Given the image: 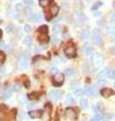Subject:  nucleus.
Segmentation results:
<instances>
[{"label":"nucleus","instance_id":"nucleus-11","mask_svg":"<svg viewBox=\"0 0 115 121\" xmlns=\"http://www.w3.org/2000/svg\"><path fill=\"white\" fill-rule=\"evenodd\" d=\"M59 10H60L59 6H58L57 4H53L51 6V8H49V14H51V16L52 17L53 16H56V15L59 13Z\"/></svg>","mask_w":115,"mask_h":121},{"label":"nucleus","instance_id":"nucleus-45","mask_svg":"<svg viewBox=\"0 0 115 121\" xmlns=\"http://www.w3.org/2000/svg\"><path fill=\"white\" fill-rule=\"evenodd\" d=\"M35 107V105L34 104H29V105H27V109H31V108H34Z\"/></svg>","mask_w":115,"mask_h":121},{"label":"nucleus","instance_id":"nucleus-36","mask_svg":"<svg viewBox=\"0 0 115 121\" xmlns=\"http://www.w3.org/2000/svg\"><path fill=\"white\" fill-rule=\"evenodd\" d=\"M89 69H90L89 65H85V66H84V70H83L84 73H85V74H86V73H90V70H89Z\"/></svg>","mask_w":115,"mask_h":121},{"label":"nucleus","instance_id":"nucleus-1","mask_svg":"<svg viewBox=\"0 0 115 121\" xmlns=\"http://www.w3.org/2000/svg\"><path fill=\"white\" fill-rule=\"evenodd\" d=\"M28 58H29V54L27 52H24L20 55L19 60H18V68L19 69H24L26 67L27 62H28Z\"/></svg>","mask_w":115,"mask_h":121},{"label":"nucleus","instance_id":"nucleus-44","mask_svg":"<svg viewBox=\"0 0 115 121\" xmlns=\"http://www.w3.org/2000/svg\"><path fill=\"white\" fill-rule=\"evenodd\" d=\"M110 78H111V79H113V80H115V70H114V71H112V74H111Z\"/></svg>","mask_w":115,"mask_h":121},{"label":"nucleus","instance_id":"nucleus-17","mask_svg":"<svg viewBox=\"0 0 115 121\" xmlns=\"http://www.w3.org/2000/svg\"><path fill=\"white\" fill-rule=\"evenodd\" d=\"M85 94H87L88 96L95 95V88H93V87H87L85 89Z\"/></svg>","mask_w":115,"mask_h":121},{"label":"nucleus","instance_id":"nucleus-19","mask_svg":"<svg viewBox=\"0 0 115 121\" xmlns=\"http://www.w3.org/2000/svg\"><path fill=\"white\" fill-rule=\"evenodd\" d=\"M89 36H90V31H89L88 29H84L83 31L81 32V37H82V39H88Z\"/></svg>","mask_w":115,"mask_h":121},{"label":"nucleus","instance_id":"nucleus-22","mask_svg":"<svg viewBox=\"0 0 115 121\" xmlns=\"http://www.w3.org/2000/svg\"><path fill=\"white\" fill-rule=\"evenodd\" d=\"M74 102H75V100H74V98H73L71 95H69V96H67V98H66V100H65V103L66 104H74Z\"/></svg>","mask_w":115,"mask_h":121},{"label":"nucleus","instance_id":"nucleus-46","mask_svg":"<svg viewBox=\"0 0 115 121\" xmlns=\"http://www.w3.org/2000/svg\"><path fill=\"white\" fill-rule=\"evenodd\" d=\"M100 14H101L100 12H97V13H95V12H94V14H93V15H94V16H99Z\"/></svg>","mask_w":115,"mask_h":121},{"label":"nucleus","instance_id":"nucleus-3","mask_svg":"<svg viewBox=\"0 0 115 121\" xmlns=\"http://www.w3.org/2000/svg\"><path fill=\"white\" fill-rule=\"evenodd\" d=\"M92 63L95 68H100L103 63V58L99 54H95L92 56Z\"/></svg>","mask_w":115,"mask_h":121},{"label":"nucleus","instance_id":"nucleus-6","mask_svg":"<svg viewBox=\"0 0 115 121\" xmlns=\"http://www.w3.org/2000/svg\"><path fill=\"white\" fill-rule=\"evenodd\" d=\"M28 115L30 118H40V117H41V115H43V111L41 110H31L28 112Z\"/></svg>","mask_w":115,"mask_h":121},{"label":"nucleus","instance_id":"nucleus-18","mask_svg":"<svg viewBox=\"0 0 115 121\" xmlns=\"http://www.w3.org/2000/svg\"><path fill=\"white\" fill-rule=\"evenodd\" d=\"M93 43L95 44H98V45H100L102 43V37L99 35H95L93 36Z\"/></svg>","mask_w":115,"mask_h":121},{"label":"nucleus","instance_id":"nucleus-34","mask_svg":"<svg viewBox=\"0 0 115 121\" xmlns=\"http://www.w3.org/2000/svg\"><path fill=\"white\" fill-rule=\"evenodd\" d=\"M24 4L27 7H32L33 5V0H24Z\"/></svg>","mask_w":115,"mask_h":121},{"label":"nucleus","instance_id":"nucleus-33","mask_svg":"<svg viewBox=\"0 0 115 121\" xmlns=\"http://www.w3.org/2000/svg\"><path fill=\"white\" fill-rule=\"evenodd\" d=\"M0 74H1L2 77H6L7 76V69L5 67H3L1 70H0Z\"/></svg>","mask_w":115,"mask_h":121},{"label":"nucleus","instance_id":"nucleus-31","mask_svg":"<svg viewBox=\"0 0 115 121\" xmlns=\"http://www.w3.org/2000/svg\"><path fill=\"white\" fill-rule=\"evenodd\" d=\"M102 110H103V107H102V105H101V104H98V105L94 106V111H96V112H100V111H102Z\"/></svg>","mask_w":115,"mask_h":121},{"label":"nucleus","instance_id":"nucleus-47","mask_svg":"<svg viewBox=\"0 0 115 121\" xmlns=\"http://www.w3.org/2000/svg\"><path fill=\"white\" fill-rule=\"evenodd\" d=\"M25 102V97H22L21 98V103H24Z\"/></svg>","mask_w":115,"mask_h":121},{"label":"nucleus","instance_id":"nucleus-21","mask_svg":"<svg viewBox=\"0 0 115 121\" xmlns=\"http://www.w3.org/2000/svg\"><path fill=\"white\" fill-rule=\"evenodd\" d=\"M91 121H104V119H103V116H101L100 114H95Z\"/></svg>","mask_w":115,"mask_h":121},{"label":"nucleus","instance_id":"nucleus-7","mask_svg":"<svg viewBox=\"0 0 115 121\" xmlns=\"http://www.w3.org/2000/svg\"><path fill=\"white\" fill-rule=\"evenodd\" d=\"M111 74H112V72H111V70H109V69H103L100 73H99V78L100 79H105L106 77H109L110 78V76H111Z\"/></svg>","mask_w":115,"mask_h":121},{"label":"nucleus","instance_id":"nucleus-35","mask_svg":"<svg viewBox=\"0 0 115 121\" xmlns=\"http://www.w3.org/2000/svg\"><path fill=\"white\" fill-rule=\"evenodd\" d=\"M24 31L25 32H30V31H31V26H30L29 24H25L24 25Z\"/></svg>","mask_w":115,"mask_h":121},{"label":"nucleus","instance_id":"nucleus-48","mask_svg":"<svg viewBox=\"0 0 115 121\" xmlns=\"http://www.w3.org/2000/svg\"><path fill=\"white\" fill-rule=\"evenodd\" d=\"M1 35H2V31L0 30V37H1Z\"/></svg>","mask_w":115,"mask_h":121},{"label":"nucleus","instance_id":"nucleus-8","mask_svg":"<svg viewBox=\"0 0 115 121\" xmlns=\"http://www.w3.org/2000/svg\"><path fill=\"white\" fill-rule=\"evenodd\" d=\"M113 94H114L113 90H111L110 88H104L101 90V95L104 98H109L111 95H113Z\"/></svg>","mask_w":115,"mask_h":121},{"label":"nucleus","instance_id":"nucleus-39","mask_svg":"<svg viewBox=\"0 0 115 121\" xmlns=\"http://www.w3.org/2000/svg\"><path fill=\"white\" fill-rule=\"evenodd\" d=\"M98 84H99V85L106 84V80H105V79H100V80H99V82H98Z\"/></svg>","mask_w":115,"mask_h":121},{"label":"nucleus","instance_id":"nucleus-15","mask_svg":"<svg viewBox=\"0 0 115 121\" xmlns=\"http://www.w3.org/2000/svg\"><path fill=\"white\" fill-rule=\"evenodd\" d=\"M12 92V90L11 89H6L3 91V93H2V96H3V99H9V98L11 97V93Z\"/></svg>","mask_w":115,"mask_h":121},{"label":"nucleus","instance_id":"nucleus-9","mask_svg":"<svg viewBox=\"0 0 115 121\" xmlns=\"http://www.w3.org/2000/svg\"><path fill=\"white\" fill-rule=\"evenodd\" d=\"M49 99H51V100L56 101V100L59 99V97H60V92H59V91H57V90H52V91H49Z\"/></svg>","mask_w":115,"mask_h":121},{"label":"nucleus","instance_id":"nucleus-23","mask_svg":"<svg viewBox=\"0 0 115 121\" xmlns=\"http://www.w3.org/2000/svg\"><path fill=\"white\" fill-rule=\"evenodd\" d=\"M48 30H49V28L47 25H41L38 27V32H40V33H47Z\"/></svg>","mask_w":115,"mask_h":121},{"label":"nucleus","instance_id":"nucleus-13","mask_svg":"<svg viewBox=\"0 0 115 121\" xmlns=\"http://www.w3.org/2000/svg\"><path fill=\"white\" fill-rule=\"evenodd\" d=\"M37 39L40 43H47L49 41V36L47 35V33H40V35L37 37Z\"/></svg>","mask_w":115,"mask_h":121},{"label":"nucleus","instance_id":"nucleus-2","mask_svg":"<svg viewBox=\"0 0 115 121\" xmlns=\"http://www.w3.org/2000/svg\"><path fill=\"white\" fill-rule=\"evenodd\" d=\"M64 80H65V77L61 73H58L53 77V83L55 86H62V84L64 83Z\"/></svg>","mask_w":115,"mask_h":121},{"label":"nucleus","instance_id":"nucleus-41","mask_svg":"<svg viewBox=\"0 0 115 121\" xmlns=\"http://www.w3.org/2000/svg\"><path fill=\"white\" fill-rule=\"evenodd\" d=\"M4 59H5V55L3 54L2 52H0V60H2V62H3V60H4Z\"/></svg>","mask_w":115,"mask_h":121},{"label":"nucleus","instance_id":"nucleus-29","mask_svg":"<svg viewBox=\"0 0 115 121\" xmlns=\"http://www.w3.org/2000/svg\"><path fill=\"white\" fill-rule=\"evenodd\" d=\"M84 94H85V91H84L83 89H77V90H75V95L76 96L81 97V96L84 95Z\"/></svg>","mask_w":115,"mask_h":121},{"label":"nucleus","instance_id":"nucleus-40","mask_svg":"<svg viewBox=\"0 0 115 121\" xmlns=\"http://www.w3.org/2000/svg\"><path fill=\"white\" fill-rule=\"evenodd\" d=\"M58 72H59V71H58L57 68H52V69H51V73L52 74H58Z\"/></svg>","mask_w":115,"mask_h":121},{"label":"nucleus","instance_id":"nucleus-25","mask_svg":"<svg viewBox=\"0 0 115 121\" xmlns=\"http://www.w3.org/2000/svg\"><path fill=\"white\" fill-rule=\"evenodd\" d=\"M38 96H40V95H38L37 93L33 92V93H30L29 95L27 96V98H28L29 100H35V99H37V98H38Z\"/></svg>","mask_w":115,"mask_h":121},{"label":"nucleus","instance_id":"nucleus-32","mask_svg":"<svg viewBox=\"0 0 115 121\" xmlns=\"http://www.w3.org/2000/svg\"><path fill=\"white\" fill-rule=\"evenodd\" d=\"M20 89H21V86L19 84H14V85H12V88H11V90H12V91H16V92H17V91H19Z\"/></svg>","mask_w":115,"mask_h":121},{"label":"nucleus","instance_id":"nucleus-5","mask_svg":"<svg viewBox=\"0 0 115 121\" xmlns=\"http://www.w3.org/2000/svg\"><path fill=\"white\" fill-rule=\"evenodd\" d=\"M65 116L68 117V118H71V119H75L77 116V113L73 108H67L66 111H65Z\"/></svg>","mask_w":115,"mask_h":121},{"label":"nucleus","instance_id":"nucleus-49","mask_svg":"<svg viewBox=\"0 0 115 121\" xmlns=\"http://www.w3.org/2000/svg\"><path fill=\"white\" fill-rule=\"evenodd\" d=\"M1 65H2V60H0V67H1Z\"/></svg>","mask_w":115,"mask_h":121},{"label":"nucleus","instance_id":"nucleus-10","mask_svg":"<svg viewBox=\"0 0 115 121\" xmlns=\"http://www.w3.org/2000/svg\"><path fill=\"white\" fill-rule=\"evenodd\" d=\"M82 52L85 55H91L92 52H94V48H92L91 45H89V44H84L83 48H82Z\"/></svg>","mask_w":115,"mask_h":121},{"label":"nucleus","instance_id":"nucleus-43","mask_svg":"<svg viewBox=\"0 0 115 121\" xmlns=\"http://www.w3.org/2000/svg\"><path fill=\"white\" fill-rule=\"evenodd\" d=\"M110 19H111V21H112V22H114V23H115V12H114L112 15H111Z\"/></svg>","mask_w":115,"mask_h":121},{"label":"nucleus","instance_id":"nucleus-4","mask_svg":"<svg viewBox=\"0 0 115 121\" xmlns=\"http://www.w3.org/2000/svg\"><path fill=\"white\" fill-rule=\"evenodd\" d=\"M65 54L69 58H74V56H76V48L74 45H69L65 48Z\"/></svg>","mask_w":115,"mask_h":121},{"label":"nucleus","instance_id":"nucleus-16","mask_svg":"<svg viewBox=\"0 0 115 121\" xmlns=\"http://www.w3.org/2000/svg\"><path fill=\"white\" fill-rule=\"evenodd\" d=\"M23 44L26 45V47L30 48V47H31V44H32V39L30 36H28V35L25 36L24 39H23Z\"/></svg>","mask_w":115,"mask_h":121},{"label":"nucleus","instance_id":"nucleus-26","mask_svg":"<svg viewBox=\"0 0 115 121\" xmlns=\"http://www.w3.org/2000/svg\"><path fill=\"white\" fill-rule=\"evenodd\" d=\"M15 8H16V12H18V13H20V12H22V11L24 10V7H23V5H22L21 3H17L16 6H15Z\"/></svg>","mask_w":115,"mask_h":121},{"label":"nucleus","instance_id":"nucleus-50","mask_svg":"<svg viewBox=\"0 0 115 121\" xmlns=\"http://www.w3.org/2000/svg\"><path fill=\"white\" fill-rule=\"evenodd\" d=\"M114 87H115V83H114Z\"/></svg>","mask_w":115,"mask_h":121},{"label":"nucleus","instance_id":"nucleus-42","mask_svg":"<svg viewBox=\"0 0 115 121\" xmlns=\"http://www.w3.org/2000/svg\"><path fill=\"white\" fill-rule=\"evenodd\" d=\"M53 32H55V33L60 32V27H59V26H55V27H53Z\"/></svg>","mask_w":115,"mask_h":121},{"label":"nucleus","instance_id":"nucleus-38","mask_svg":"<svg viewBox=\"0 0 115 121\" xmlns=\"http://www.w3.org/2000/svg\"><path fill=\"white\" fill-rule=\"evenodd\" d=\"M0 48H7V45L5 43V41H3V40L0 41Z\"/></svg>","mask_w":115,"mask_h":121},{"label":"nucleus","instance_id":"nucleus-28","mask_svg":"<svg viewBox=\"0 0 115 121\" xmlns=\"http://www.w3.org/2000/svg\"><path fill=\"white\" fill-rule=\"evenodd\" d=\"M80 105H81L82 108L87 109V107H88V101L86 99H81V100H80Z\"/></svg>","mask_w":115,"mask_h":121},{"label":"nucleus","instance_id":"nucleus-20","mask_svg":"<svg viewBox=\"0 0 115 121\" xmlns=\"http://www.w3.org/2000/svg\"><path fill=\"white\" fill-rule=\"evenodd\" d=\"M24 11H25V15L30 19V17L33 15V12H32V10H31V7H27V8H25Z\"/></svg>","mask_w":115,"mask_h":121},{"label":"nucleus","instance_id":"nucleus-27","mask_svg":"<svg viewBox=\"0 0 115 121\" xmlns=\"http://www.w3.org/2000/svg\"><path fill=\"white\" fill-rule=\"evenodd\" d=\"M102 4H103V3H102L101 1H97L96 3H94V5L91 7V9L93 10V11H94V10H97V9L99 8V7H100V6H102Z\"/></svg>","mask_w":115,"mask_h":121},{"label":"nucleus","instance_id":"nucleus-37","mask_svg":"<svg viewBox=\"0 0 115 121\" xmlns=\"http://www.w3.org/2000/svg\"><path fill=\"white\" fill-rule=\"evenodd\" d=\"M60 40H61V37H60V36H53V43H60Z\"/></svg>","mask_w":115,"mask_h":121},{"label":"nucleus","instance_id":"nucleus-24","mask_svg":"<svg viewBox=\"0 0 115 121\" xmlns=\"http://www.w3.org/2000/svg\"><path fill=\"white\" fill-rule=\"evenodd\" d=\"M38 3H40V6L45 7V6H48L49 3H51V0H38Z\"/></svg>","mask_w":115,"mask_h":121},{"label":"nucleus","instance_id":"nucleus-30","mask_svg":"<svg viewBox=\"0 0 115 121\" xmlns=\"http://www.w3.org/2000/svg\"><path fill=\"white\" fill-rule=\"evenodd\" d=\"M65 75L68 76V77H71V76L74 75V70L71 69V68H68V69H66V71H65Z\"/></svg>","mask_w":115,"mask_h":121},{"label":"nucleus","instance_id":"nucleus-14","mask_svg":"<svg viewBox=\"0 0 115 121\" xmlns=\"http://www.w3.org/2000/svg\"><path fill=\"white\" fill-rule=\"evenodd\" d=\"M30 20L31 21H41L43 20V15L40 13H35V14L33 13V15L30 17Z\"/></svg>","mask_w":115,"mask_h":121},{"label":"nucleus","instance_id":"nucleus-12","mask_svg":"<svg viewBox=\"0 0 115 121\" xmlns=\"http://www.w3.org/2000/svg\"><path fill=\"white\" fill-rule=\"evenodd\" d=\"M106 32L110 36H115V25L109 24L106 26Z\"/></svg>","mask_w":115,"mask_h":121}]
</instances>
